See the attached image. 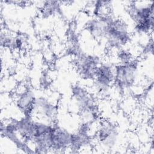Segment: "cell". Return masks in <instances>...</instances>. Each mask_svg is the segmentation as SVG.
Instances as JSON below:
<instances>
[{"instance_id":"8992f818","label":"cell","mask_w":154,"mask_h":154,"mask_svg":"<svg viewBox=\"0 0 154 154\" xmlns=\"http://www.w3.org/2000/svg\"><path fill=\"white\" fill-rule=\"evenodd\" d=\"M57 103L50 96H36L32 117L38 116L40 120L55 123L58 114Z\"/></svg>"},{"instance_id":"3957f363","label":"cell","mask_w":154,"mask_h":154,"mask_svg":"<svg viewBox=\"0 0 154 154\" xmlns=\"http://www.w3.org/2000/svg\"><path fill=\"white\" fill-rule=\"evenodd\" d=\"M114 70L112 86L115 87L118 91L124 93L134 87L138 72V63L135 59L125 64L117 63L114 67Z\"/></svg>"},{"instance_id":"9c48e42d","label":"cell","mask_w":154,"mask_h":154,"mask_svg":"<svg viewBox=\"0 0 154 154\" xmlns=\"http://www.w3.org/2000/svg\"><path fill=\"white\" fill-rule=\"evenodd\" d=\"M36 96L29 87H19L15 92L14 104L23 116H32L34 111Z\"/></svg>"},{"instance_id":"30bf717a","label":"cell","mask_w":154,"mask_h":154,"mask_svg":"<svg viewBox=\"0 0 154 154\" xmlns=\"http://www.w3.org/2000/svg\"><path fill=\"white\" fill-rule=\"evenodd\" d=\"M72 133L64 128L54 123L49 137V149L52 151H61L69 149Z\"/></svg>"},{"instance_id":"5b68a950","label":"cell","mask_w":154,"mask_h":154,"mask_svg":"<svg viewBox=\"0 0 154 154\" xmlns=\"http://www.w3.org/2000/svg\"><path fill=\"white\" fill-rule=\"evenodd\" d=\"M102 63L100 58L93 54L78 53L74 61L75 68L79 75L85 80H93L97 69Z\"/></svg>"},{"instance_id":"6da1fadb","label":"cell","mask_w":154,"mask_h":154,"mask_svg":"<svg viewBox=\"0 0 154 154\" xmlns=\"http://www.w3.org/2000/svg\"><path fill=\"white\" fill-rule=\"evenodd\" d=\"M131 35L128 25L122 20L111 16L108 20L105 40L108 46L116 50L129 43Z\"/></svg>"},{"instance_id":"277c9868","label":"cell","mask_w":154,"mask_h":154,"mask_svg":"<svg viewBox=\"0 0 154 154\" xmlns=\"http://www.w3.org/2000/svg\"><path fill=\"white\" fill-rule=\"evenodd\" d=\"M96 126L94 138L105 149H112L117 143L119 131L117 126L109 120H100Z\"/></svg>"},{"instance_id":"7c38bea8","label":"cell","mask_w":154,"mask_h":154,"mask_svg":"<svg viewBox=\"0 0 154 154\" xmlns=\"http://www.w3.org/2000/svg\"><path fill=\"white\" fill-rule=\"evenodd\" d=\"M60 2L58 1H46L43 4L41 8V13L43 16L49 17L54 14H56L60 12Z\"/></svg>"},{"instance_id":"7a4b0ae2","label":"cell","mask_w":154,"mask_h":154,"mask_svg":"<svg viewBox=\"0 0 154 154\" xmlns=\"http://www.w3.org/2000/svg\"><path fill=\"white\" fill-rule=\"evenodd\" d=\"M130 14L134 21V29L138 34H150L153 29V1L130 5Z\"/></svg>"},{"instance_id":"ba28073f","label":"cell","mask_w":154,"mask_h":154,"mask_svg":"<svg viewBox=\"0 0 154 154\" xmlns=\"http://www.w3.org/2000/svg\"><path fill=\"white\" fill-rule=\"evenodd\" d=\"M114 78V67L108 63H101L93 80L96 90L101 94L108 91L112 86Z\"/></svg>"},{"instance_id":"8fae6325","label":"cell","mask_w":154,"mask_h":154,"mask_svg":"<svg viewBox=\"0 0 154 154\" xmlns=\"http://www.w3.org/2000/svg\"><path fill=\"white\" fill-rule=\"evenodd\" d=\"M111 16L109 14L100 17H93L87 22L85 29L95 40L105 39L107 22Z\"/></svg>"},{"instance_id":"52a82bcc","label":"cell","mask_w":154,"mask_h":154,"mask_svg":"<svg viewBox=\"0 0 154 154\" xmlns=\"http://www.w3.org/2000/svg\"><path fill=\"white\" fill-rule=\"evenodd\" d=\"M71 93L79 112L90 111L99 113L94 98L85 87L80 84H75L72 86Z\"/></svg>"},{"instance_id":"4fadbf2b","label":"cell","mask_w":154,"mask_h":154,"mask_svg":"<svg viewBox=\"0 0 154 154\" xmlns=\"http://www.w3.org/2000/svg\"><path fill=\"white\" fill-rule=\"evenodd\" d=\"M117 59L118 60V63L125 64L132 61L135 58L128 50L120 48L117 50Z\"/></svg>"}]
</instances>
